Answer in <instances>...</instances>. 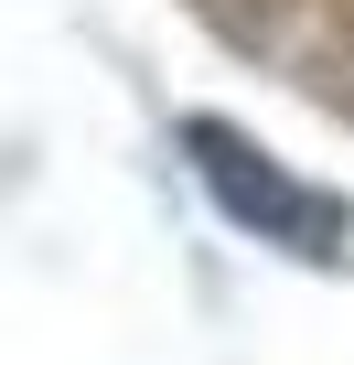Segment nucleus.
Instances as JSON below:
<instances>
[{"label": "nucleus", "mask_w": 354, "mask_h": 365, "mask_svg": "<svg viewBox=\"0 0 354 365\" xmlns=\"http://www.w3.org/2000/svg\"><path fill=\"white\" fill-rule=\"evenodd\" d=\"M183 150H194V172H204V194H215L247 237L301 247V258H333V247H343V205H333V194H311V182H290V172L247 140V129L194 118V129H183Z\"/></svg>", "instance_id": "obj_1"}]
</instances>
